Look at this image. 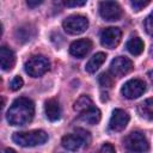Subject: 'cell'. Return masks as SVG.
Wrapping results in <instances>:
<instances>
[{"label": "cell", "instance_id": "6da1fadb", "mask_svg": "<svg viewBox=\"0 0 153 153\" xmlns=\"http://www.w3.org/2000/svg\"><path fill=\"white\" fill-rule=\"evenodd\" d=\"M35 115L33 102L25 97H19L11 104L6 118L12 126H25L30 123Z\"/></svg>", "mask_w": 153, "mask_h": 153}, {"label": "cell", "instance_id": "7a4b0ae2", "mask_svg": "<svg viewBox=\"0 0 153 153\" xmlns=\"http://www.w3.org/2000/svg\"><path fill=\"white\" fill-rule=\"evenodd\" d=\"M12 140L22 147H33L43 145L48 140V134L44 130L17 131L12 135Z\"/></svg>", "mask_w": 153, "mask_h": 153}, {"label": "cell", "instance_id": "3957f363", "mask_svg": "<svg viewBox=\"0 0 153 153\" xmlns=\"http://www.w3.org/2000/svg\"><path fill=\"white\" fill-rule=\"evenodd\" d=\"M91 140L90 133L84 129H76L72 134H67L61 139V145L67 151H78L88 145Z\"/></svg>", "mask_w": 153, "mask_h": 153}, {"label": "cell", "instance_id": "277c9868", "mask_svg": "<svg viewBox=\"0 0 153 153\" xmlns=\"http://www.w3.org/2000/svg\"><path fill=\"white\" fill-rule=\"evenodd\" d=\"M49 67H50V62L43 55H33L29 57V60L25 62L24 66L25 72L32 78H38L43 75L44 73L48 72Z\"/></svg>", "mask_w": 153, "mask_h": 153}, {"label": "cell", "instance_id": "5b68a950", "mask_svg": "<svg viewBox=\"0 0 153 153\" xmlns=\"http://www.w3.org/2000/svg\"><path fill=\"white\" fill-rule=\"evenodd\" d=\"M123 145L127 149L136 153H145L149 148L146 136L140 131H131L123 139Z\"/></svg>", "mask_w": 153, "mask_h": 153}, {"label": "cell", "instance_id": "8992f818", "mask_svg": "<svg viewBox=\"0 0 153 153\" xmlns=\"http://www.w3.org/2000/svg\"><path fill=\"white\" fill-rule=\"evenodd\" d=\"M62 26L69 35H80L88 27V19L81 14H72L62 22Z\"/></svg>", "mask_w": 153, "mask_h": 153}, {"label": "cell", "instance_id": "52a82bcc", "mask_svg": "<svg viewBox=\"0 0 153 153\" xmlns=\"http://www.w3.org/2000/svg\"><path fill=\"white\" fill-rule=\"evenodd\" d=\"M146 91V84L140 79H130L121 88V93L127 99L139 98Z\"/></svg>", "mask_w": 153, "mask_h": 153}, {"label": "cell", "instance_id": "ba28073f", "mask_svg": "<svg viewBox=\"0 0 153 153\" xmlns=\"http://www.w3.org/2000/svg\"><path fill=\"white\" fill-rule=\"evenodd\" d=\"M99 14L104 20H118L122 16L121 6L115 1H102L99 4Z\"/></svg>", "mask_w": 153, "mask_h": 153}, {"label": "cell", "instance_id": "9c48e42d", "mask_svg": "<svg viewBox=\"0 0 153 153\" xmlns=\"http://www.w3.org/2000/svg\"><path fill=\"white\" fill-rule=\"evenodd\" d=\"M133 69V62L126 56H117L110 63V73L112 76L121 78Z\"/></svg>", "mask_w": 153, "mask_h": 153}, {"label": "cell", "instance_id": "30bf717a", "mask_svg": "<svg viewBox=\"0 0 153 153\" xmlns=\"http://www.w3.org/2000/svg\"><path fill=\"white\" fill-rule=\"evenodd\" d=\"M121 37H122V32L118 27L115 26L105 27L100 33V43L105 48L114 49L115 47L118 45Z\"/></svg>", "mask_w": 153, "mask_h": 153}, {"label": "cell", "instance_id": "8fae6325", "mask_svg": "<svg viewBox=\"0 0 153 153\" xmlns=\"http://www.w3.org/2000/svg\"><path fill=\"white\" fill-rule=\"evenodd\" d=\"M129 122V115L122 109H115L109 121V128L112 131H122Z\"/></svg>", "mask_w": 153, "mask_h": 153}, {"label": "cell", "instance_id": "7c38bea8", "mask_svg": "<svg viewBox=\"0 0 153 153\" xmlns=\"http://www.w3.org/2000/svg\"><path fill=\"white\" fill-rule=\"evenodd\" d=\"M92 48V42L87 38H82V39H78L74 41L71 45H69V53L71 55H73L74 57H84L86 54H88V51Z\"/></svg>", "mask_w": 153, "mask_h": 153}, {"label": "cell", "instance_id": "4fadbf2b", "mask_svg": "<svg viewBox=\"0 0 153 153\" xmlns=\"http://www.w3.org/2000/svg\"><path fill=\"white\" fill-rule=\"evenodd\" d=\"M44 111L47 118L51 122H55L61 117V108L56 99H48L44 104Z\"/></svg>", "mask_w": 153, "mask_h": 153}, {"label": "cell", "instance_id": "5bb4252c", "mask_svg": "<svg viewBox=\"0 0 153 153\" xmlns=\"http://www.w3.org/2000/svg\"><path fill=\"white\" fill-rule=\"evenodd\" d=\"M0 63L4 71H10L13 68L16 63V55L10 48L7 47L0 48Z\"/></svg>", "mask_w": 153, "mask_h": 153}, {"label": "cell", "instance_id": "9a60e30c", "mask_svg": "<svg viewBox=\"0 0 153 153\" xmlns=\"http://www.w3.org/2000/svg\"><path fill=\"white\" fill-rule=\"evenodd\" d=\"M137 112L142 118L153 122V98H147L141 102L137 106Z\"/></svg>", "mask_w": 153, "mask_h": 153}, {"label": "cell", "instance_id": "2e32d148", "mask_svg": "<svg viewBox=\"0 0 153 153\" xmlns=\"http://www.w3.org/2000/svg\"><path fill=\"white\" fill-rule=\"evenodd\" d=\"M100 117H102L100 110L94 106L80 114V120L88 124H97L100 121Z\"/></svg>", "mask_w": 153, "mask_h": 153}, {"label": "cell", "instance_id": "e0dca14e", "mask_svg": "<svg viewBox=\"0 0 153 153\" xmlns=\"http://www.w3.org/2000/svg\"><path fill=\"white\" fill-rule=\"evenodd\" d=\"M105 59H106V55H105L104 53H102V51L94 54V55L88 60V62H87L86 66H85L86 72H88V73H94V72L104 63Z\"/></svg>", "mask_w": 153, "mask_h": 153}, {"label": "cell", "instance_id": "ac0fdd59", "mask_svg": "<svg viewBox=\"0 0 153 153\" xmlns=\"http://www.w3.org/2000/svg\"><path fill=\"white\" fill-rule=\"evenodd\" d=\"M126 47H127V50L130 54H133V55H140L143 51L145 44H143V42H142V39L140 37H131L127 42Z\"/></svg>", "mask_w": 153, "mask_h": 153}, {"label": "cell", "instance_id": "d6986e66", "mask_svg": "<svg viewBox=\"0 0 153 153\" xmlns=\"http://www.w3.org/2000/svg\"><path fill=\"white\" fill-rule=\"evenodd\" d=\"M91 108H93V103H92V99L88 96H81L80 98L76 99V102L73 105V109L78 112H80V114L91 109Z\"/></svg>", "mask_w": 153, "mask_h": 153}, {"label": "cell", "instance_id": "ffe728a7", "mask_svg": "<svg viewBox=\"0 0 153 153\" xmlns=\"http://www.w3.org/2000/svg\"><path fill=\"white\" fill-rule=\"evenodd\" d=\"M31 31L33 32V30L30 29V26H20V27H18L17 31H16V37H17V39L20 41V42L30 41L31 37H32V35H33V33H31Z\"/></svg>", "mask_w": 153, "mask_h": 153}, {"label": "cell", "instance_id": "44dd1931", "mask_svg": "<svg viewBox=\"0 0 153 153\" xmlns=\"http://www.w3.org/2000/svg\"><path fill=\"white\" fill-rule=\"evenodd\" d=\"M98 81H99V85L103 87H111L114 82V78L109 73H102L98 78Z\"/></svg>", "mask_w": 153, "mask_h": 153}, {"label": "cell", "instance_id": "7402d4cb", "mask_svg": "<svg viewBox=\"0 0 153 153\" xmlns=\"http://www.w3.org/2000/svg\"><path fill=\"white\" fill-rule=\"evenodd\" d=\"M145 29H146L148 35L153 36V11L145 19Z\"/></svg>", "mask_w": 153, "mask_h": 153}, {"label": "cell", "instance_id": "603a6c76", "mask_svg": "<svg viewBox=\"0 0 153 153\" xmlns=\"http://www.w3.org/2000/svg\"><path fill=\"white\" fill-rule=\"evenodd\" d=\"M23 84H24V81H23L22 76L17 75V76H14V78L12 79V81H11V84H10V88H11L12 91H18V90L23 86Z\"/></svg>", "mask_w": 153, "mask_h": 153}, {"label": "cell", "instance_id": "cb8c5ba5", "mask_svg": "<svg viewBox=\"0 0 153 153\" xmlns=\"http://www.w3.org/2000/svg\"><path fill=\"white\" fill-rule=\"evenodd\" d=\"M148 4H149V1H142V0H133V1H130V5H131L133 10L136 11V12L142 10L143 7H146Z\"/></svg>", "mask_w": 153, "mask_h": 153}, {"label": "cell", "instance_id": "d4e9b609", "mask_svg": "<svg viewBox=\"0 0 153 153\" xmlns=\"http://www.w3.org/2000/svg\"><path fill=\"white\" fill-rule=\"evenodd\" d=\"M63 4L67 7H78V6H84L86 1L85 0H66L63 1Z\"/></svg>", "mask_w": 153, "mask_h": 153}, {"label": "cell", "instance_id": "484cf974", "mask_svg": "<svg viewBox=\"0 0 153 153\" xmlns=\"http://www.w3.org/2000/svg\"><path fill=\"white\" fill-rule=\"evenodd\" d=\"M98 153H116V152H115V148H114L112 145H110V143H104V145L100 147V149H99Z\"/></svg>", "mask_w": 153, "mask_h": 153}, {"label": "cell", "instance_id": "4316f807", "mask_svg": "<svg viewBox=\"0 0 153 153\" xmlns=\"http://www.w3.org/2000/svg\"><path fill=\"white\" fill-rule=\"evenodd\" d=\"M27 6L29 7H36V6H38V5H41L42 4V0H36V1H32V0H27Z\"/></svg>", "mask_w": 153, "mask_h": 153}, {"label": "cell", "instance_id": "83f0119b", "mask_svg": "<svg viewBox=\"0 0 153 153\" xmlns=\"http://www.w3.org/2000/svg\"><path fill=\"white\" fill-rule=\"evenodd\" d=\"M5 153H16V151L12 149V148H6L5 149Z\"/></svg>", "mask_w": 153, "mask_h": 153}, {"label": "cell", "instance_id": "f1b7e54d", "mask_svg": "<svg viewBox=\"0 0 153 153\" xmlns=\"http://www.w3.org/2000/svg\"><path fill=\"white\" fill-rule=\"evenodd\" d=\"M148 75H149V79L152 80V82H153V71H151L149 73H148Z\"/></svg>", "mask_w": 153, "mask_h": 153}]
</instances>
